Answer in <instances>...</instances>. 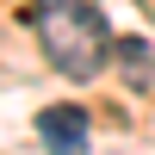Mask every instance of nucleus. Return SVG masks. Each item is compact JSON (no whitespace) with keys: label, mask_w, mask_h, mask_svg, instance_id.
Here are the masks:
<instances>
[{"label":"nucleus","mask_w":155,"mask_h":155,"mask_svg":"<svg viewBox=\"0 0 155 155\" xmlns=\"http://www.w3.org/2000/svg\"><path fill=\"white\" fill-rule=\"evenodd\" d=\"M118 62H130V81H137V87L149 81V44H137V37H124V44H118Z\"/></svg>","instance_id":"nucleus-3"},{"label":"nucleus","mask_w":155,"mask_h":155,"mask_svg":"<svg viewBox=\"0 0 155 155\" xmlns=\"http://www.w3.org/2000/svg\"><path fill=\"white\" fill-rule=\"evenodd\" d=\"M37 143L50 155H87L93 130H87V112L81 106H44L37 112Z\"/></svg>","instance_id":"nucleus-2"},{"label":"nucleus","mask_w":155,"mask_h":155,"mask_svg":"<svg viewBox=\"0 0 155 155\" xmlns=\"http://www.w3.org/2000/svg\"><path fill=\"white\" fill-rule=\"evenodd\" d=\"M31 37L50 56V68L68 74V81H93L112 56V31L99 19V6L87 0H31Z\"/></svg>","instance_id":"nucleus-1"}]
</instances>
